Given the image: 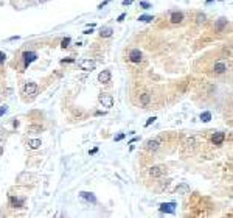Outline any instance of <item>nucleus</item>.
Listing matches in <instances>:
<instances>
[{
	"label": "nucleus",
	"mask_w": 233,
	"mask_h": 218,
	"mask_svg": "<svg viewBox=\"0 0 233 218\" xmlns=\"http://www.w3.org/2000/svg\"><path fill=\"white\" fill-rule=\"evenodd\" d=\"M78 66L81 67V70H86V72H90L95 69V66H97V63H95L93 59H81Z\"/></svg>",
	"instance_id": "1"
},
{
	"label": "nucleus",
	"mask_w": 233,
	"mask_h": 218,
	"mask_svg": "<svg viewBox=\"0 0 233 218\" xmlns=\"http://www.w3.org/2000/svg\"><path fill=\"white\" fill-rule=\"evenodd\" d=\"M98 100L103 105V108H112L114 106V98H112V95H109V94H101L98 97Z\"/></svg>",
	"instance_id": "2"
},
{
	"label": "nucleus",
	"mask_w": 233,
	"mask_h": 218,
	"mask_svg": "<svg viewBox=\"0 0 233 218\" xmlns=\"http://www.w3.org/2000/svg\"><path fill=\"white\" fill-rule=\"evenodd\" d=\"M165 173H166V168L162 167V165H154V167L149 168V175L152 176V178H160V176H163Z\"/></svg>",
	"instance_id": "3"
},
{
	"label": "nucleus",
	"mask_w": 233,
	"mask_h": 218,
	"mask_svg": "<svg viewBox=\"0 0 233 218\" xmlns=\"http://www.w3.org/2000/svg\"><path fill=\"white\" fill-rule=\"evenodd\" d=\"M159 210L163 214H174L176 212V203H163V204H160Z\"/></svg>",
	"instance_id": "4"
},
{
	"label": "nucleus",
	"mask_w": 233,
	"mask_h": 218,
	"mask_svg": "<svg viewBox=\"0 0 233 218\" xmlns=\"http://www.w3.org/2000/svg\"><path fill=\"white\" fill-rule=\"evenodd\" d=\"M141 59H143V54L138 49H134V50L129 52V61H131V63H140Z\"/></svg>",
	"instance_id": "5"
},
{
	"label": "nucleus",
	"mask_w": 233,
	"mask_h": 218,
	"mask_svg": "<svg viewBox=\"0 0 233 218\" xmlns=\"http://www.w3.org/2000/svg\"><path fill=\"white\" fill-rule=\"evenodd\" d=\"M23 92L26 95H34V94L37 92V84L36 83H26L23 86Z\"/></svg>",
	"instance_id": "6"
},
{
	"label": "nucleus",
	"mask_w": 233,
	"mask_h": 218,
	"mask_svg": "<svg viewBox=\"0 0 233 218\" xmlns=\"http://www.w3.org/2000/svg\"><path fill=\"white\" fill-rule=\"evenodd\" d=\"M79 198H81V200H84V201L92 203V204L97 203V196H95L93 193H90V192H81V193H79Z\"/></svg>",
	"instance_id": "7"
},
{
	"label": "nucleus",
	"mask_w": 233,
	"mask_h": 218,
	"mask_svg": "<svg viewBox=\"0 0 233 218\" xmlns=\"http://www.w3.org/2000/svg\"><path fill=\"white\" fill-rule=\"evenodd\" d=\"M23 58H25V66H28V64L33 63V61L37 59V53H34V52H25L23 53Z\"/></svg>",
	"instance_id": "8"
},
{
	"label": "nucleus",
	"mask_w": 233,
	"mask_h": 218,
	"mask_svg": "<svg viewBox=\"0 0 233 218\" xmlns=\"http://www.w3.org/2000/svg\"><path fill=\"white\" fill-rule=\"evenodd\" d=\"M171 24H180L182 20H183V13H180V11H177V13H173L171 14Z\"/></svg>",
	"instance_id": "9"
},
{
	"label": "nucleus",
	"mask_w": 233,
	"mask_h": 218,
	"mask_svg": "<svg viewBox=\"0 0 233 218\" xmlns=\"http://www.w3.org/2000/svg\"><path fill=\"white\" fill-rule=\"evenodd\" d=\"M98 81H100V83H109V81H111V72H109V70H103L98 75Z\"/></svg>",
	"instance_id": "10"
},
{
	"label": "nucleus",
	"mask_w": 233,
	"mask_h": 218,
	"mask_svg": "<svg viewBox=\"0 0 233 218\" xmlns=\"http://www.w3.org/2000/svg\"><path fill=\"white\" fill-rule=\"evenodd\" d=\"M224 139H225V134L224 133H216L213 137H211V142H213L215 145H221L222 142H224Z\"/></svg>",
	"instance_id": "11"
},
{
	"label": "nucleus",
	"mask_w": 233,
	"mask_h": 218,
	"mask_svg": "<svg viewBox=\"0 0 233 218\" xmlns=\"http://www.w3.org/2000/svg\"><path fill=\"white\" fill-rule=\"evenodd\" d=\"M159 147H160L159 140H148V144H146V148L149 151H155V150H159Z\"/></svg>",
	"instance_id": "12"
},
{
	"label": "nucleus",
	"mask_w": 233,
	"mask_h": 218,
	"mask_svg": "<svg viewBox=\"0 0 233 218\" xmlns=\"http://www.w3.org/2000/svg\"><path fill=\"white\" fill-rule=\"evenodd\" d=\"M188 192H190V187L187 186V184H180V186L176 189V193L177 195H185V193H188Z\"/></svg>",
	"instance_id": "13"
},
{
	"label": "nucleus",
	"mask_w": 233,
	"mask_h": 218,
	"mask_svg": "<svg viewBox=\"0 0 233 218\" xmlns=\"http://www.w3.org/2000/svg\"><path fill=\"white\" fill-rule=\"evenodd\" d=\"M40 145H42L40 139H30V140H28V147H30V148H33V150H37Z\"/></svg>",
	"instance_id": "14"
},
{
	"label": "nucleus",
	"mask_w": 233,
	"mask_h": 218,
	"mask_svg": "<svg viewBox=\"0 0 233 218\" xmlns=\"http://www.w3.org/2000/svg\"><path fill=\"white\" fill-rule=\"evenodd\" d=\"M112 33H114V30L111 28V27H104V28H101V38H109V36H112Z\"/></svg>",
	"instance_id": "15"
},
{
	"label": "nucleus",
	"mask_w": 233,
	"mask_h": 218,
	"mask_svg": "<svg viewBox=\"0 0 233 218\" xmlns=\"http://www.w3.org/2000/svg\"><path fill=\"white\" fill-rule=\"evenodd\" d=\"M225 70H227V66H225L224 63H216L215 64V72L216 73H224Z\"/></svg>",
	"instance_id": "16"
},
{
	"label": "nucleus",
	"mask_w": 233,
	"mask_h": 218,
	"mask_svg": "<svg viewBox=\"0 0 233 218\" xmlns=\"http://www.w3.org/2000/svg\"><path fill=\"white\" fill-rule=\"evenodd\" d=\"M10 201H11V204L14 207H22L23 206V200H20V198H14V196H11Z\"/></svg>",
	"instance_id": "17"
},
{
	"label": "nucleus",
	"mask_w": 233,
	"mask_h": 218,
	"mask_svg": "<svg viewBox=\"0 0 233 218\" xmlns=\"http://www.w3.org/2000/svg\"><path fill=\"white\" fill-rule=\"evenodd\" d=\"M42 131H44V128L40 126V125H31V126H28V133L36 134V133H42Z\"/></svg>",
	"instance_id": "18"
},
{
	"label": "nucleus",
	"mask_w": 233,
	"mask_h": 218,
	"mask_svg": "<svg viewBox=\"0 0 233 218\" xmlns=\"http://www.w3.org/2000/svg\"><path fill=\"white\" fill-rule=\"evenodd\" d=\"M227 24H229V20H227V19H224V17H222V19H219V22L216 24V30H218V31H222V30H224V27L227 25Z\"/></svg>",
	"instance_id": "19"
},
{
	"label": "nucleus",
	"mask_w": 233,
	"mask_h": 218,
	"mask_svg": "<svg viewBox=\"0 0 233 218\" xmlns=\"http://www.w3.org/2000/svg\"><path fill=\"white\" fill-rule=\"evenodd\" d=\"M149 100H151L149 94H143V95H140V103H141L143 106H146V105L149 103Z\"/></svg>",
	"instance_id": "20"
},
{
	"label": "nucleus",
	"mask_w": 233,
	"mask_h": 218,
	"mask_svg": "<svg viewBox=\"0 0 233 218\" xmlns=\"http://www.w3.org/2000/svg\"><path fill=\"white\" fill-rule=\"evenodd\" d=\"M138 20H140V22H145V24H148V22H152V20H154V16L143 14V16H140V17H138Z\"/></svg>",
	"instance_id": "21"
},
{
	"label": "nucleus",
	"mask_w": 233,
	"mask_h": 218,
	"mask_svg": "<svg viewBox=\"0 0 233 218\" xmlns=\"http://www.w3.org/2000/svg\"><path fill=\"white\" fill-rule=\"evenodd\" d=\"M201 120L207 123V122L211 120V114H210V112H202V114H201Z\"/></svg>",
	"instance_id": "22"
},
{
	"label": "nucleus",
	"mask_w": 233,
	"mask_h": 218,
	"mask_svg": "<svg viewBox=\"0 0 233 218\" xmlns=\"http://www.w3.org/2000/svg\"><path fill=\"white\" fill-rule=\"evenodd\" d=\"M140 6H141L143 10H149V8H152V6H151V3H149V2H146V0H141V2H140Z\"/></svg>",
	"instance_id": "23"
},
{
	"label": "nucleus",
	"mask_w": 233,
	"mask_h": 218,
	"mask_svg": "<svg viewBox=\"0 0 233 218\" xmlns=\"http://www.w3.org/2000/svg\"><path fill=\"white\" fill-rule=\"evenodd\" d=\"M70 42H72V39H70V38H65V39H62L61 45H62V49H67V47L70 45Z\"/></svg>",
	"instance_id": "24"
},
{
	"label": "nucleus",
	"mask_w": 233,
	"mask_h": 218,
	"mask_svg": "<svg viewBox=\"0 0 233 218\" xmlns=\"http://www.w3.org/2000/svg\"><path fill=\"white\" fill-rule=\"evenodd\" d=\"M6 136H8V131H6V129H5L3 126H0V140H2V139H5Z\"/></svg>",
	"instance_id": "25"
},
{
	"label": "nucleus",
	"mask_w": 233,
	"mask_h": 218,
	"mask_svg": "<svg viewBox=\"0 0 233 218\" xmlns=\"http://www.w3.org/2000/svg\"><path fill=\"white\" fill-rule=\"evenodd\" d=\"M205 19H207V17H205V14H197L196 22H197V24H202V22H205Z\"/></svg>",
	"instance_id": "26"
},
{
	"label": "nucleus",
	"mask_w": 233,
	"mask_h": 218,
	"mask_svg": "<svg viewBox=\"0 0 233 218\" xmlns=\"http://www.w3.org/2000/svg\"><path fill=\"white\" fill-rule=\"evenodd\" d=\"M194 144H196V139H194V137H190V139L187 140V147H191V148H193Z\"/></svg>",
	"instance_id": "27"
},
{
	"label": "nucleus",
	"mask_w": 233,
	"mask_h": 218,
	"mask_svg": "<svg viewBox=\"0 0 233 218\" xmlns=\"http://www.w3.org/2000/svg\"><path fill=\"white\" fill-rule=\"evenodd\" d=\"M125 136H126L125 133H120V134H116V136H115V139H114V140H115V142H120V140L125 139Z\"/></svg>",
	"instance_id": "28"
},
{
	"label": "nucleus",
	"mask_w": 233,
	"mask_h": 218,
	"mask_svg": "<svg viewBox=\"0 0 233 218\" xmlns=\"http://www.w3.org/2000/svg\"><path fill=\"white\" fill-rule=\"evenodd\" d=\"M155 120H157L155 117H151V119H148V122H146V123H145V126H149V125H152V123H154Z\"/></svg>",
	"instance_id": "29"
},
{
	"label": "nucleus",
	"mask_w": 233,
	"mask_h": 218,
	"mask_svg": "<svg viewBox=\"0 0 233 218\" xmlns=\"http://www.w3.org/2000/svg\"><path fill=\"white\" fill-rule=\"evenodd\" d=\"M6 112H8V106H3L2 109H0V117H2L3 114H6Z\"/></svg>",
	"instance_id": "30"
},
{
	"label": "nucleus",
	"mask_w": 233,
	"mask_h": 218,
	"mask_svg": "<svg viewBox=\"0 0 233 218\" xmlns=\"http://www.w3.org/2000/svg\"><path fill=\"white\" fill-rule=\"evenodd\" d=\"M125 17H126V13H123V14H120V16H118L116 22H123V20H125Z\"/></svg>",
	"instance_id": "31"
},
{
	"label": "nucleus",
	"mask_w": 233,
	"mask_h": 218,
	"mask_svg": "<svg viewBox=\"0 0 233 218\" xmlns=\"http://www.w3.org/2000/svg\"><path fill=\"white\" fill-rule=\"evenodd\" d=\"M109 2H111V0H104V2H103V3H100V5H98V8H100V10H103V6H106Z\"/></svg>",
	"instance_id": "32"
},
{
	"label": "nucleus",
	"mask_w": 233,
	"mask_h": 218,
	"mask_svg": "<svg viewBox=\"0 0 233 218\" xmlns=\"http://www.w3.org/2000/svg\"><path fill=\"white\" fill-rule=\"evenodd\" d=\"M5 58H6V54H5V53L2 52V53H0V64H2L3 61H5Z\"/></svg>",
	"instance_id": "33"
},
{
	"label": "nucleus",
	"mask_w": 233,
	"mask_h": 218,
	"mask_svg": "<svg viewBox=\"0 0 233 218\" xmlns=\"http://www.w3.org/2000/svg\"><path fill=\"white\" fill-rule=\"evenodd\" d=\"M90 33H93V27H90V30H86V31H83V35H90Z\"/></svg>",
	"instance_id": "34"
},
{
	"label": "nucleus",
	"mask_w": 233,
	"mask_h": 218,
	"mask_svg": "<svg viewBox=\"0 0 233 218\" xmlns=\"http://www.w3.org/2000/svg\"><path fill=\"white\" fill-rule=\"evenodd\" d=\"M132 2H134V0H123V5H125V6H127V5H131Z\"/></svg>",
	"instance_id": "35"
},
{
	"label": "nucleus",
	"mask_w": 233,
	"mask_h": 218,
	"mask_svg": "<svg viewBox=\"0 0 233 218\" xmlns=\"http://www.w3.org/2000/svg\"><path fill=\"white\" fill-rule=\"evenodd\" d=\"M73 61H75V59H72V58H70V59H64L62 63H73Z\"/></svg>",
	"instance_id": "36"
},
{
	"label": "nucleus",
	"mask_w": 233,
	"mask_h": 218,
	"mask_svg": "<svg viewBox=\"0 0 233 218\" xmlns=\"http://www.w3.org/2000/svg\"><path fill=\"white\" fill-rule=\"evenodd\" d=\"M97 151H98V148H93L92 151H90V156H92V154H95V153H97Z\"/></svg>",
	"instance_id": "37"
},
{
	"label": "nucleus",
	"mask_w": 233,
	"mask_h": 218,
	"mask_svg": "<svg viewBox=\"0 0 233 218\" xmlns=\"http://www.w3.org/2000/svg\"><path fill=\"white\" fill-rule=\"evenodd\" d=\"M0 154H3V147L0 145Z\"/></svg>",
	"instance_id": "38"
}]
</instances>
